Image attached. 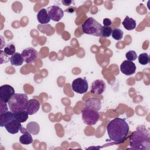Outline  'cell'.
Instances as JSON below:
<instances>
[{
  "label": "cell",
  "instance_id": "cell-7",
  "mask_svg": "<svg viewBox=\"0 0 150 150\" xmlns=\"http://www.w3.org/2000/svg\"><path fill=\"white\" fill-rule=\"evenodd\" d=\"M48 15L53 21H59L64 16V12L62 9L57 5H52L47 8Z\"/></svg>",
  "mask_w": 150,
  "mask_h": 150
},
{
  "label": "cell",
  "instance_id": "cell-5",
  "mask_svg": "<svg viewBox=\"0 0 150 150\" xmlns=\"http://www.w3.org/2000/svg\"><path fill=\"white\" fill-rule=\"evenodd\" d=\"M82 120L88 125H95L99 120L100 114L97 111L85 107L81 111Z\"/></svg>",
  "mask_w": 150,
  "mask_h": 150
},
{
  "label": "cell",
  "instance_id": "cell-21",
  "mask_svg": "<svg viewBox=\"0 0 150 150\" xmlns=\"http://www.w3.org/2000/svg\"><path fill=\"white\" fill-rule=\"evenodd\" d=\"M28 113L26 110L18 112H13L14 118L17 120L21 123L25 122L28 118Z\"/></svg>",
  "mask_w": 150,
  "mask_h": 150
},
{
  "label": "cell",
  "instance_id": "cell-11",
  "mask_svg": "<svg viewBox=\"0 0 150 150\" xmlns=\"http://www.w3.org/2000/svg\"><path fill=\"white\" fill-rule=\"evenodd\" d=\"M106 86L105 82L101 79H97L93 81L90 87V92L93 94L100 95L104 93Z\"/></svg>",
  "mask_w": 150,
  "mask_h": 150
},
{
  "label": "cell",
  "instance_id": "cell-26",
  "mask_svg": "<svg viewBox=\"0 0 150 150\" xmlns=\"http://www.w3.org/2000/svg\"><path fill=\"white\" fill-rule=\"evenodd\" d=\"M125 57L127 60L134 61L137 58V54L134 50H129L125 53Z\"/></svg>",
  "mask_w": 150,
  "mask_h": 150
},
{
  "label": "cell",
  "instance_id": "cell-22",
  "mask_svg": "<svg viewBox=\"0 0 150 150\" xmlns=\"http://www.w3.org/2000/svg\"><path fill=\"white\" fill-rule=\"evenodd\" d=\"M123 31L119 28H115L112 30L111 36L112 38L116 40H121L123 37Z\"/></svg>",
  "mask_w": 150,
  "mask_h": 150
},
{
  "label": "cell",
  "instance_id": "cell-3",
  "mask_svg": "<svg viewBox=\"0 0 150 150\" xmlns=\"http://www.w3.org/2000/svg\"><path fill=\"white\" fill-rule=\"evenodd\" d=\"M28 101L26 94L15 93L8 101V104L11 111L18 112L26 110Z\"/></svg>",
  "mask_w": 150,
  "mask_h": 150
},
{
  "label": "cell",
  "instance_id": "cell-18",
  "mask_svg": "<svg viewBox=\"0 0 150 150\" xmlns=\"http://www.w3.org/2000/svg\"><path fill=\"white\" fill-rule=\"evenodd\" d=\"M124 28L128 30H132L136 28V21L132 18H129L128 16H126L125 19L122 22Z\"/></svg>",
  "mask_w": 150,
  "mask_h": 150
},
{
  "label": "cell",
  "instance_id": "cell-13",
  "mask_svg": "<svg viewBox=\"0 0 150 150\" xmlns=\"http://www.w3.org/2000/svg\"><path fill=\"white\" fill-rule=\"evenodd\" d=\"M21 127V123L15 118H13L11 121H10L5 126V128L9 133L11 134H15L19 132Z\"/></svg>",
  "mask_w": 150,
  "mask_h": 150
},
{
  "label": "cell",
  "instance_id": "cell-25",
  "mask_svg": "<svg viewBox=\"0 0 150 150\" xmlns=\"http://www.w3.org/2000/svg\"><path fill=\"white\" fill-rule=\"evenodd\" d=\"M112 29L110 26H102L101 30V35L104 38H108L111 35Z\"/></svg>",
  "mask_w": 150,
  "mask_h": 150
},
{
  "label": "cell",
  "instance_id": "cell-10",
  "mask_svg": "<svg viewBox=\"0 0 150 150\" xmlns=\"http://www.w3.org/2000/svg\"><path fill=\"white\" fill-rule=\"evenodd\" d=\"M137 67L135 64L131 61L124 60L120 65L121 71L127 76H131L135 73Z\"/></svg>",
  "mask_w": 150,
  "mask_h": 150
},
{
  "label": "cell",
  "instance_id": "cell-6",
  "mask_svg": "<svg viewBox=\"0 0 150 150\" xmlns=\"http://www.w3.org/2000/svg\"><path fill=\"white\" fill-rule=\"evenodd\" d=\"M71 88L73 91L79 94L86 93L88 88V84L86 78L79 77L74 80L71 84Z\"/></svg>",
  "mask_w": 150,
  "mask_h": 150
},
{
  "label": "cell",
  "instance_id": "cell-20",
  "mask_svg": "<svg viewBox=\"0 0 150 150\" xmlns=\"http://www.w3.org/2000/svg\"><path fill=\"white\" fill-rule=\"evenodd\" d=\"M26 128L30 134H32L33 135H38L40 131L39 125L35 121L29 122L26 125Z\"/></svg>",
  "mask_w": 150,
  "mask_h": 150
},
{
  "label": "cell",
  "instance_id": "cell-23",
  "mask_svg": "<svg viewBox=\"0 0 150 150\" xmlns=\"http://www.w3.org/2000/svg\"><path fill=\"white\" fill-rule=\"evenodd\" d=\"M4 51L8 56H12L13 54H15L16 53L15 52V51H16L15 46L13 43H10L9 44H8L5 47Z\"/></svg>",
  "mask_w": 150,
  "mask_h": 150
},
{
  "label": "cell",
  "instance_id": "cell-27",
  "mask_svg": "<svg viewBox=\"0 0 150 150\" xmlns=\"http://www.w3.org/2000/svg\"><path fill=\"white\" fill-rule=\"evenodd\" d=\"M1 108H0V114H2L8 111V107L6 105V103L1 101Z\"/></svg>",
  "mask_w": 150,
  "mask_h": 150
},
{
  "label": "cell",
  "instance_id": "cell-9",
  "mask_svg": "<svg viewBox=\"0 0 150 150\" xmlns=\"http://www.w3.org/2000/svg\"><path fill=\"white\" fill-rule=\"evenodd\" d=\"M21 54L26 63L35 62L38 56L37 51L33 47H27L22 50Z\"/></svg>",
  "mask_w": 150,
  "mask_h": 150
},
{
  "label": "cell",
  "instance_id": "cell-2",
  "mask_svg": "<svg viewBox=\"0 0 150 150\" xmlns=\"http://www.w3.org/2000/svg\"><path fill=\"white\" fill-rule=\"evenodd\" d=\"M129 146L133 149L149 150L150 149V134L144 127H138L129 137Z\"/></svg>",
  "mask_w": 150,
  "mask_h": 150
},
{
  "label": "cell",
  "instance_id": "cell-8",
  "mask_svg": "<svg viewBox=\"0 0 150 150\" xmlns=\"http://www.w3.org/2000/svg\"><path fill=\"white\" fill-rule=\"evenodd\" d=\"M15 94L14 88L9 84H4L0 87L1 101L8 103L11 97Z\"/></svg>",
  "mask_w": 150,
  "mask_h": 150
},
{
  "label": "cell",
  "instance_id": "cell-12",
  "mask_svg": "<svg viewBox=\"0 0 150 150\" xmlns=\"http://www.w3.org/2000/svg\"><path fill=\"white\" fill-rule=\"evenodd\" d=\"M40 105V103L38 100L32 98L28 101L25 110L27 111L29 115H33L39 111Z\"/></svg>",
  "mask_w": 150,
  "mask_h": 150
},
{
  "label": "cell",
  "instance_id": "cell-17",
  "mask_svg": "<svg viewBox=\"0 0 150 150\" xmlns=\"http://www.w3.org/2000/svg\"><path fill=\"white\" fill-rule=\"evenodd\" d=\"M85 107L98 111L101 108V101L98 98H91L86 101Z\"/></svg>",
  "mask_w": 150,
  "mask_h": 150
},
{
  "label": "cell",
  "instance_id": "cell-14",
  "mask_svg": "<svg viewBox=\"0 0 150 150\" xmlns=\"http://www.w3.org/2000/svg\"><path fill=\"white\" fill-rule=\"evenodd\" d=\"M19 131L22 133V135L19 137V142L21 144L23 145H29L33 142L32 137L27 131L26 128L21 127Z\"/></svg>",
  "mask_w": 150,
  "mask_h": 150
},
{
  "label": "cell",
  "instance_id": "cell-4",
  "mask_svg": "<svg viewBox=\"0 0 150 150\" xmlns=\"http://www.w3.org/2000/svg\"><path fill=\"white\" fill-rule=\"evenodd\" d=\"M102 25L92 17L87 18L81 25L83 33L95 36H100Z\"/></svg>",
  "mask_w": 150,
  "mask_h": 150
},
{
  "label": "cell",
  "instance_id": "cell-24",
  "mask_svg": "<svg viewBox=\"0 0 150 150\" xmlns=\"http://www.w3.org/2000/svg\"><path fill=\"white\" fill-rule=\"evenodd\" d=\"M138 59L139 63L142 65H146L149 63V56L146 53L140 54Z\"/></svg>",
  "mask_w": 150,
  "mask_h": 150
},
{
  "label": "cell",
  "instance_id": "cell-28",
  "mask_svg": "<svg viewBox=\"0 0 150 150\" xmlns=\"http://www.w3.org/2000/svg\"><path fill=\"white\" fill-rule=\"evenodd\" d=\"M112 23V21L109 18H105L103 19V24L105 26H109Z\"/></svg>",
  "mask_w": 150,
  "mask_h": 150
},
{
  "label": "cell",
  "instance_id": "cell-1",
  "mask_svg": "<svg viewBox=\"0 0 150 150\" xmlns=\"http://www.w3.org/2000/svg\"><path fill=\"white\" fill-rule=\"evenodd\" d=\"M129 128V125L125 119L117 117L109 122L107 131L110 140L119 144L126 139Z\"/></svg>",
  "mask_w": 150,
  "mask_h": 150
},
{
  "label": "cell",
  "instance_id": "cell-15",
  "mask_svg": "<svg viewBox=\"0 0 150 150\" xmlns=\"http://www.w3.org/2000/svg\"><path fill=\"white\" fill-rule=\"evenodd\" d=\"M36 18L38 21L41 24H46L50 21V18L48 15L47 9L45 8L41 9L37 13Z\"/></svg>",
  "mask_w": 150,
  "mask_h": 150
},
{
  "label": "cell",
  "instance_id": "cell-16",
  "mask_svg": "<svg viewBox=\"0 0 150 150\" xmlns=\"http://www.w3.org/2000/svg\"><path fill=\"white\" fill-rule=\"evenodd\" d=\"M13 118V112L12 111H7L6 112L0 114V126L2 127H5Z\"/></svg>",
  "mask_w": 150,
  "mask_h": 150
},
{
  "label": "cell",
  "instance_id": "cell-19",
  "mask_svg": "<svg viewBox=\"0 0 150 150\" xmlns=\"http://www.w3.org/2000/svg\"><path fill=\"white\" fill-rule=\"evenodd\" d=\"M23 58L19 53H15L10 57V62L11 64L13 66H19L23 64Z\"/></svg>",
  "mask_w": 150,
  "mask_h": 150
},
{
  "label": "cell",
  "instance_id": "cell-29",
  "mask_svg": "<svg viewBox=\"0 0 150 150\" xmlns=\"http://www.w3.org/2000/svg\"><path fill=\"white\" fill-rule=\"evenodd\" d=\"M62 3L64 5H66V6L70 5L73 2L72 1H67V0H66V1H62Z\"/></svg>",
  "mask_w": 150,
  "mask_h": 150
}]
</instances>
